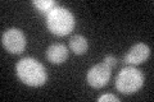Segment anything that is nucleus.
Returning <instances> with one entry per match:
<instances>
[{
  "instance_id": "obj_9",
  "label": "nucleus",
  "mask_w": 154,
  "mask_h": 102,
  "mask_svg": "<svg viewBox=\"0 0 154 102\" xmlns=\"http://www.w3.org/2000/svg\"><path fill=\"white\" fill-rule=\"evenodd\" d=\"M32 4H33V7H36L42 14H48L55 7H58V3L54 1V0H33Z\"/></svg>"
},
{
  "instance_id": "obj_8",
  "label": "nucleus",
  "mask_w": 154,
  "mask_h": 102,
  "mask_svg": "<svg viewBox=\"0 0 154 102\" xmlns=\"http://www.w3.org/2000/svg\"><path fill=\"white\" fill-rule=\"evenodd\" d=\"M69 47L76 55H84L89 48V42L82 35H73L69 38Z\"/></svg>"
},
{
  "instance_id": "obj_11",
  "label": "nucleus",
  "mask_w": 154,
  "mask_h": 102,
  "mask_svg": "<svg viewBox=\"0 0 154 102\" xmlns=\"http://www.w3.org/2000/svg\"><path fill=\"white\" fill-rule=\"evenodd\" d=\"M104 63L105 64H108L110 68H113L116 64H117V59H116L114 56H112V55H107L104 57Z\"/></svg>"
},
{
  "instance_id": "obj_1",
  "label": "nucleus",
  "mask_w": 154,
  "mask_h": 102,
  "mask_svg": "<svg viewBox=\"0 0 154 102\" xmlns=\"http://www.w3.org/2000/svg\"><path fill=\"white\" fill-rule=\"evenodd\" d=\"M16 73L18 78L30 87H40L48 80L45 66L33 57H23L19 60L16 65Z\"/></svg>"
},
{
  "instance_id": "obj_7",
  "label": "nucleus",
  "mask_w": 154,
  "mask_h": 102,
  "mask_svg": "<svg viewBox=\"0 0 154 102\" xmlns=\"http://www.w3.org/2000/svg\"><path fill=\"white\" fill-rule=\"evenodd\" d=\"M46 59L51 64H62L68 59V48L63 43H53L46 50Z\"/></svg>"
},
{
  "instance_id": "obj_6",
  "label": "nucleus",
  "mask_w": 154,
  "mask_h": 102,
  "mask_svg": "<svg viewBox=\"0 0 154 102\" xmlns=\"http://www.w3.org/2000/svg\"><path fill=\"white\" fill-rule=\"evenodd\" d=\"M149 56H150V47L143 42H139V43H135L127 51V54L125 55L123 61L126 64L139 65L145 61Z\"/></svg>"
},
{
  "instance_id": "obj_3",
  "label": "nucleus",
  "mask_w": 154,
  "mask_h": 102,
  "mask_svg": "<svg viewBox=\"0 0 154 102\" xmlns=\"http://www.w3.org/2000/svg\"><path fill=\"white\" fill-rule=\"evenodd\" d=\"M144 84V74L134 66H126L116 78V88L123 95H132Z\"/></svg>"
},
{
  "instance_id": "obj_2",
  "label": "nucleus",
  "mask_w": 154,
  "mask_h": 102,
  "mask_svg": "<svg viewBox=\"0 0 154 102\" xmlns=\"http://www.w3.org/2000/svg\"><path fill=\"white\" fill-rule=\"evenodd\" d=\"M75 17L69 9L63 7H55L46 14V27L55 36H67L75 28Z\"/></svg>"
},
{
  "instance_id": "obj_10",
  "label": "nucleus",
  "mask_w": 154,
  "mask_h": 102,
  "mask_svg": "<svg viewBox=\"0 0 154 102\" xmlns=\"http://www.w3.org/2000/svg\"><path fill=\"white\" fill-rule=\"evenodd\" d=\"M99 102H105V101H113V102H119V98L116 97L114 95H103L98 98Z\"/></svg>"
},
{
  "instance_id": "obj_5",
  "label": "nucleus",
  "mask_w": 154,
  "mask_h": 102,
  "mask_svg": "<svg viewBox=\"0 0 154 102\" xmlns=\"http://www.w3.org/2000/svg\"><path fill=\"white\" fill-rule=\"evenodd\" d=\"M110 75H112V68L103 61L90 68V70L86 74V82L93 88H103L109 82Z\"/></svg>"
},
{
  "instance_id": "obj_4",
  "label": "nucleus",
  "mask_w": 154,
  "mask_h": 102,
  "mask_svg": "<svg viewBox=\"0 0 154 102\" xmlns=\"http://www.w3.org/2000/svg\"><path fill=\"white\" fill-rule=\"evenodd\" d=\"M2 45L11 54H22L27 45L26 36L19 28H9L3 33Z\"/></svg>"
}]
</instances>
